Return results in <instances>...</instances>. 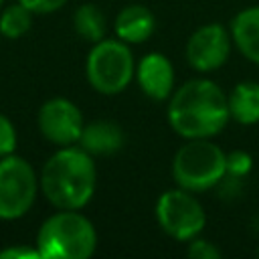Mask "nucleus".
<instances>
[{
    "mask_svg": "<svg viewBox=\"0 0 259 259\" xmlns=\"http://www.w3.org/2000/svg\"><path fill=\"white\" fill-rule=\"evenodd\" d=\"M166 113L170 127L184 140L214 138L231 119L227 93L204 77L188 79L174 89Z\"/></svg>",
    "mask_w": 259,
    "mask_h": 259,
    "instance_id": "f257e3e1",
    "label": "nucleus"
},
{
    "mask_svg": "<svg viewBox=\"0 0 259 259\" xmlns=\"http://www.w3.org/2000/svg\"><path fill=\"white\" fill-rule=\"evenodd\" d=\"M42 196L65 210H81L95 194L97 166L81 146H61L45 162L38 176Z\"/></svg>",
    "mask_w": 259,
    "mask_h": 259,
    "instance_id": "f03ea898",
    "label": "nucleus"
},
{
    "mask_svg": "<svg viewBox=\"0 0 259 259\" xmlns=\"http://www.w3.org/2000/svg\"><path fill=\"white\" fill-rule=\"evenodd\" d=\"M40 259H87L97 249V231L79 210L57 208L36 233Z\"/></svg>",
    "mask_w": 259,
    "mask_h": 259,
    "instance_id": "7ed1b4c3",
    "label": "nucleus"
},
{
    "mask_svg": "<svg viewBox=\"0 0 259 259\" xmlns=\"http://www.w3.org/2000/svg\"><path fill=\"white\" fill-rule=\"evenodd\" d=\"M227 176V154L210 138L186 140L174 154L172 178L190 192H206Z\"/></svg>",
    "mask_w": 259,
    "mask_h": 259,
    "instance_id": "20e7f679",
    "label": "nucleus"
},
{
    "mask_svg": "<svg viewBox=\"0 0 259 259\" xmlns=\"http://www.w3.org/2000/svg\"><path fill=\"white\" fill-rule=\"evenodd\" d=\"M85 75L89 85L97 93H121L136 75V61L130 45L119 40L117 36L93 42L85 61Z\"/></svg>",
    "mask_w": 259,
    "mask_h": 259,
    "instance_id": "39448f33",
    "label": "nucleus"
},
{
    "mask_svg": "<svg viewBox=\"0 0 259 259\" xmlns=\"http://www.w3.org/2000/svg\"><path fill=\"white\" fill-rule=\"evenodd\" d=\"M40 190L32 164L16 154L0 158V221L24 217Z\"/></svg>",
    "mask_w": 259,
    "mask_h": 259,
    "instance_id": "423d86ee",
    "label": "nucleus"
},
{
    "mask_svg": "<svg viewBox=\"0 0 259 259\" xmlns=\"http://www.w3.org/2000/svg\"><path fill=\"white\" fill-rule=\"evenodd\" d=\"M160 229L174 241L188 243L198 237L206 225V212L194 192L180 186L162 192L154 208Z\"/></svg>",
    "mask_w": 259,
    "mask_h": 259,
    "instance_id": "0eeeda50",
    "label": "nucleus"
},
{
    "mask_svg": "<svg viewBox=\"0 0 259 259\" xmlns=\"http://www.w3.org/2000/svg\"><path fill=\"white\" fill-rule=\"evenodd\" d=\"M36 123L42 138L59 148L79 144L81 132L85 127L81 109L67 97L47 99L38 109Z\"/></svg>",
    "mask_w": 259,
    "mask_h": 259,
    "instance_id": "6e6552de",
    "label": "nucleus"
},
{
    "mask_svg": "<svg viewBox=\"0 0 259 259\" xmlns=\"http://www.w3.org/2000/svg\"><path fill=\"white\" fill-rule=\"evenodd\" d=\"M233 38L231 30H227L219 22H208L198 26L186 42V61L194 71L210 73L221 69L231 55Z\"/></svg>",
    "mask_w": 259,
    "mask_h": 259,
    "instance_id": "1a4fd4ad",
    "label": "nucleus"
},
{
    "mask_svg": "<svg viewBox=\"0 0 259 259\" xmlns=\"http://www.w3.org/2000/svg\"><path fill=\"white\" fill-rule=\"evenodd\" d=\"M136 81L146 97L154 101H168L176 89V71L172 61L162 53H148L136 65Z\"/></svg>",
    "mask_w": 259,
    "mask_h": 259,
    "instance_id": "9d476101",
    "label": "nucleus"
},
{
    "mask_svg": "<svg viewBox=\"0 0 259 259\" xmlns=\"http://www.w3.org/2000/svg\"><path fill=\"white\" fill-rule=\"evenodd\" d=\"M156 28V18L150 8L144 4H127L121 8L113 20L115 36L127 45H142L146 42Z\"/></svg>",
    "mask_w": 259,
    "mask_h": 259,
    "instance_id": "9b49d317",
    "label": "nucleus"
},
{
    "mask_svg": "<svg viewBox=\"0 0 259 259\" xmlns=\"http://www.w3.org/2000/svg\"><path fill=\"white\" fill-rule=\"evenodd\" d=\"M123 142H125L123 130L119 127V123L109 119H97L85 123L79 138V146L91 156H111L121 150Z\"/></svg>",
    "mask_w": 259,
    "mask_h": 259,
    "instance_id": "f8f14e48",
    "label": "nucleus"
},
{
    "mask_svg": "<svg viewBox=\"0 0 259 259\" xmlns=\"http://www.w3.org/2000/svg\"><path fill=\"white\" fill-rule=\"evenodd\" d=\"M231 38L239 53L259 65V6L239 10L231 20Z\"/></svg>",
    "mask_w": 259,
    "mask_h": 259,
    "instance_id": "ddd939ff",
    "label": "nucleus"
},
{
    "mask_svg": "<svg viewBox=\"0 0 259 259\" xmlns=\"http://www.w3.org/2000/svg\"><path fill=\"white\" fill-rule=\"evenodd\" d=\"M229 113L241 125H253L259 121V83L257 81H241L237 83L229 95Z\"/></svg>",
    "mask_w": 259,
    "mask_h": 259,
    "instance_id": "4468645a",
    "label": "nucleus"
},
{
    "mask_svg": "<svg viewBox=\"0 0 259 259\" xmlns=\"http://www.w3.org/2000/svg\"><path fill=\"white\" fill-rule=\"evenodd\" d=\"M73 28L75 32L87 40V42H97L101 38H105L107 32V18L103 14V10L95 4H81L75 14H73Z\"/></svg>",
    "mask_w": 259,
    "mask_h": 259,
    "instance_id": "2eb2a0df",
    "label": "nucleus"
},
{
    "mask_svg": "<svg viewBox=\"0 0 259 259\" xmlns=\"http://www.w3.org/2000/svg\"><path fill=\"white\" fill-rule=\"evenodd\" d=\"M32 16L34 14L20 2L6 6L0 14V34L6 38H22L32 26Z\"/></svg>",
    "mask_w": 259,
    "mask_h": 259,
    "instance_id": "dca6fc26",
    "label": "nucleus"
},
{
    "mask_svg": "<svg viewBox=\"0 0 259 259\" xmlns=\"http://www.w3.org/2000/svg\"><path fill=\"white\" fill-rule=\"evenodd\" d=\"M253 158L245 150H233L227 154V176L229 178H243L251 172Z\"/></svg>",
    "mask_w": 259,
    "mask_h": 259,
    "instance_id": "f3484780",
    "label": "nucleus"
},
{
    "mask_svg": "<svg viewBox=\"0 0 259 259\" xmlns=\"http://www.w3.org/2000/svg\"><path fill=\"white\" fill-rule=\"evenodd\" d=\"M186 253L188 257L192 259H221V249L212 243V241H206V239H200V237H194L186 243Z\"/></svg>",
    "mask_w": 259,
    "mask_h": 259,
    "instance_id": "a211bd4d",
    "label": "nucleus"
},
{
    "mask_svg": "<svg viewBox=\"0 0 259 259\" xmlns=\"http://www.w3.org/2000/svg\"><path fill=\"white\" fill-rule=\"evenodd\" d=\"M16 142H18V136H16L14 123L4 113H0V158L14 154Z\"/></svg>",
    "mask_w": 259,
    "mask_h": 259,
    "instance_id": "6ab92c4d",
    "label": "nucleus"
},
{
    "mask_svg": "<svg viewBox=\"0 0 259 259\" xmlns=\"http://www.w3.org/2000/svg\"><path fill=\"white\" fill-rule=\"evenodd\" d=\"M20 4H24L32 14H51L61 10L69 0H18Z\"/></svg>",
    "mask_w": 259,
    "mask_h": 259,
    "instance_id": "aec40b11",
    "label": "nucleus"
},
{
    "mask_svg": "<svg viewBox=\"0 0 259 259\" xmlns=\"http://www.w3.org/2000/svg\"><path fill=\"white\" fill-rule=\"evenodd\" d=\"M0 259H40L36 247H22V245H12L0 251Z\"/></svg>",
    "mask_w": 259,
    "mask_h": 259,
    "instance_id": "412c9836",
    "label": "nucleus"
},
{
    "mask_svg": "<svg viewBox=\"0 0 259 259\" xmlns=\"http://www.w3.org/2000/svg\"><path fill=\"white\" fill-rule=\"evenodd\" d=\"M2 2H4V0H0V6H2Z\"/></svg>",
    "mask_w": 259,
    "mask_h": 259,
    "instance_id": "4be33fe9",
    "label": "nucleus"
},
{
    "mask_svg": "<svg viewBox=\"0 0 259 259\" xmlns=\"http://www.w3.org/2000/svg\"><path fill=\"white\" fill-rule=\"evenodd\" d=\"M257 253H259V249H257Z\"/></svg>",
    "mask_w": 259,
    "mask_h": 259,
    "instance_id": "5701e85b",
    "label": "nucleus"
}]
</instances>
